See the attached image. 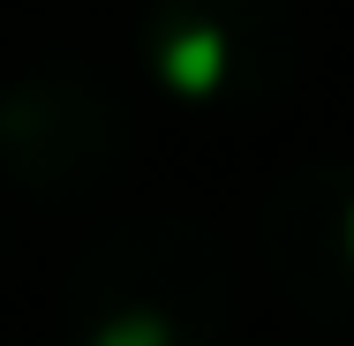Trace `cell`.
<instances>
[{"label": "cell", "mask_w": 354, "mask_h": 346, "mask_svg": "<svg viewBox=\"0 0 354 346\" xmlns=\"http://www.w3.org/2000/svg\"><path fill=\"white\" fill-rule=\"evenodd\" d=\"M241 316L234 249L189 211L98 226L61 271V346H226Z\"/></svg>", "instance_id": "1"}, {"label": "cell", "mask_w": 354, "mask_h": 346, "mask_svg": "<svg viewBox=\"0 0 354 346\" xmlns=\"http://www.w3.org/2000/svg\"><path fill=\"white\" fill-rule=\"evenodd\" d=\"M136 151V106L83 53H46L0 83V181L23 204H98Z\"/></svg>", "instance_id": "2"}, {"label": "cell", "mask_w": 354, "mask_h": 346, "mask_svg": "<svg viewBox=\"0 0 354 346\" xmlns=\"http://www.w3.org/2000/svg\"><path fill=\"white\" fill-rule=\"evenodd\" d=\"M143 68L181 113H264L294 90V0H143Z\"/></svg>", "instance_id": "3"}, {"label": "cell", "mask_w": 354, "mask_h": 346, "mask_svg": "<svg viewBox=\"0 0 354 346\" xmlns=\"http://www.w3.org/2000/svg\"><path fill=\"white\" fill-rule=\"evenodd\" d=\"M264 264L317 331L354 339V158H301L272 181Z\"/></svg>", "instance_id": "4"}, {"label": "cell", "mask_w": 354, "mask_h": 346, "mask_svg": "<svg viewBox=\"0 0 354 346\" xmlns=\"http://www.w3.org/2000/svg\"><path fill=\"white\" fill-rule=\"evenodd\" d=\"M272 346H332V339H272Z\"/></svg>", "instance_id": "5"}]
</instances>
